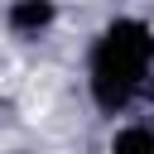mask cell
<instances>
[{
	"label": "cell",
	"instance_id": "obj_1",
	"mask_svg": "<svg viewBox=\"0 0 154 154\" xmlns=\"http://www.w3.org/2000/svg\"><path fill=\"white\" fill-rule=\"evenodd\" d=\"M154 82V24L144 14H111L87 48V96L101 116H125Z\"/></svg>",
	"mask_w": 154,
	"mask_h": 154
},
{
	"label": "cell",
	"instance_id": "obj_2",
	"mask_svg": "<svg viewBox=\"0 0 154 154\" xmlns=\"http://www.w3.org/2000/svg\"><path fill=\"white\" fill-rule=\"evenodd\" d=\"M58 24V0H10L5 5V29L19 38H38Z\"/></svg>",
	"mask_w": 154,
	"mask_h": 154
},
{
	"label": "cell",
	"instance_id": "obj_3",
	"mask_svg": "<svg viewBox=\"0 0 154 154\" xmlns=\"http://www.w3.org/2000/svg\"><path fill=\"white\" fill-rule=\"evenodd\" d=\"M106 154H154V120H120L106 140Z\"/></svg>",
	"mask_w": 154,
	"mask_h": 154
},
{
	"label": "cell",
	"instance_id": "obj_4",
	"mask_svg": "<svg viewBox=\"0 0 154 154\" xmlns=\"http://www.w3.org/2000/svg\"><path fill=\"white\" fill-rule=\"evenodd\" d=\"M144 101H149V111H154V82H149V91H144Z\"/></svg>",
	"mask_w": 154,
	"mask_h": 154
}]
</instances>
